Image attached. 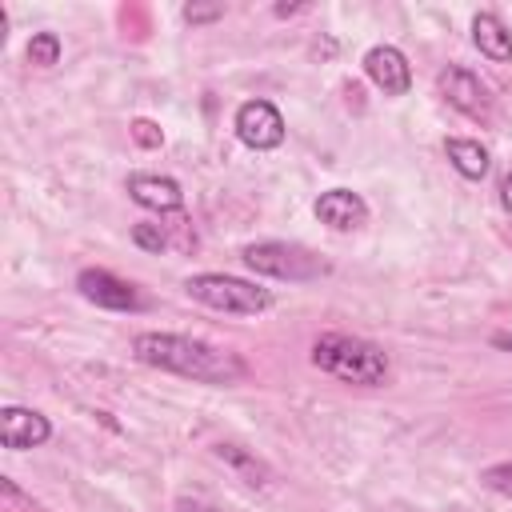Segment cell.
<instances>
[{
  "label": "cell",
  "mask_w": 512,
  "mask_h": 512,
  "mask_svg": "<svg viewBox=\"0 0 512 512\" xmlns=\"http://www.w3.org/2000/svg\"><path fill=\"white\" fill-rule=\"evenodd\" d=\"M28 60L40 64V68H52L60 60V36L56 32H36L28 40Z\"/></svg>",
  "instance_id": "obj_14"
},
{
  "label": "cell",
  "mask_w": 512,
  "mask_h": 512,
  "mask_svg": "<svg viewBox=\"0 0 512 512\" xmlns=\"http://www.w3.org/2000/svg\"><path fill=\"white\" fill-rule=\"evenodd\" d=\"M132 140L140 148H160L164 144V132L152 124V120H132Z\"/></svg>",
  "instance_id": "obj_18"
},
{
  "label": "cell",
  "mask_w": 512,
  "mask_h": 512,
  "mask_svg": "<svg viewBox=\"0 0 512 512\" xmlns=\"http://www.w3.org/2000/svg\"><path fill=\"white\" fill-rule=\"evenodd\" d=\"M48 436H52L48 416H40V412H32V408H20V404H8V408L0 412V444L12 448V452L40 448Z\"/></svg>",
  "instance_id": "obj_8"
},
{
  "label": "cell",
  "mask_w": 512,
  "mask_h": 512,
  "mask_svg": "<svg viewBox=\"0 0 512 512\" xmlns=\"http://www.w3.org/2000/svg\"><path fill=\"white\" fill-rule=\"evenodd\" d=\"M236 136L256 148V152H268V148H280L284 144V116L276 104L268 100H248L236 108Z\"/></svg>",
  "instance_id": "obj_5"
},
{
  "label": "cell",
  "mask_w": 512,
  "mask_h": 512,
  "mask_svg": "<svg viewBox=\"0 0 512 512\" xmlns=\"http://www.w3.org/2000/svg\"><path fill=\"white\" fill-rule=\"evenodd\" d=\"M440 92H444V100H448L456 112H464V116H472V120H488V116H492V96H488L484 80L472 76L468 68H448V72H440Z\"/></svg>",
  "instance_id": "obj_7"
},
{
  "label": "cell",
  "mask_w": 512,
  "mask_h": 512,
  "mask_svg": "<svg viewBox=\"0 0 512 512\" xmlns=\"http://www.w3.org/2000/svg\"><path fill=\"white\" fill-rule=\"evenodd\" d=\"M132 352L148 368L188 376L200 384H240L248 376V364L236 352H224L208 340L180 336V332H140L132 340Z\"/></svg>",
  "instance_id": "obj_1"
},
{
  "label": "cell",
  "mask_w": 512,
  "mask_h": 512,
  "mask_svg": "<svg viewBox=\"0 0 512 512\" xmlns=\"http://www.w3.org/2000/svg\"><path fill=\"white\" fill-rule=\"evenodd\" d=\"M312 364L344 384H384L388 376V356L384 348H376L372 340H360V336H348V332H324L316 344H312Z\"/></svg>",
  "instance_id": "obj_2"
},
{
  "label": "cell",
  "mask_w": 512,
  "mask_h": 512,
  "mask_svg": "<svg viewBox=\"0 0 512 512\" xmlns=\"http://www.w3.org/2000/svg\"><path fill=\"white\" fill-rule=\"evenodd\" d=\"M244 264L260 276L272 280H316L328 272V264L320 256H312L300 244H284V240H264V244H248L244 248Z\"/></svg>",
  "instance_id": "obj_4"
},
{
  "label": "cell",
  "mask_w": 512,
  "mask_h": 512,
  "mask_svg": "<svg viewBox=\"0 0 512 512\" xmlns=\"http://www.w3.org/2000/svg\"><path fill=\"white\" fill-rule=\"evenodd\" d=\"M216 456H220V460H228V464H236V468H244V472L252 476V484H260L256 476H268V468H264L260 460L244 456V452H240V448H232V444H220V448H216Z\"/></svg>",
  "instance_id": "obj_16"
},
{
  "label": "cell",
  "mask_w": 512,
  "mask_h": 512,
  "mask_svg": "<svg viewBox=\"0 0 512 512\" xmlns=\"http://www.w3.org/2000/svg\"><path fill=\"white\" fill-rule=\"evenodd\" d=\"M312 212H316V220L328 224L332 232H352V228H360V224L368 220V204H364L356 192H348V188H328V192H320V200L312 204Z\"/></svg>",
  "instance_id": "obj_10"
},
{
  "label": "cell",
  "mask_w": 512,
  "mask_h": 512,
  "mask_svg": "<svg viewBox=\"0 0 512 512\" xmlns=\"http://www.w3.org/2000/svg\"><path fill=\"white\" fill-rule=\"evenodd\" d=\"M472 44L496 60V64H508L512 60V32L504 28V20L496 12H476L472 16Z\"/></svg>",
  "instance_id": "obj_12"
},
{
  "label": "cell",
  "mask_w": 512,
  "mask_h": 512,
  "mask_svg": "<svg viewBox=\"0 0 512 512\" xmlns=\"http://www.w3.org/2000/svg\"><path fill=\"white\" fill-rule=\"evenodd\" d=\"M500 204H504V212L512 216V176H508V180L500 184Z\"/></svg>",
  "instance_id": "obj_20"
},
{
  "label": "cell",
  "mask_w": 512,
  "mask_h": 512,
  "mask_svg": "<svg viewBox=\"0 0 512 512\" xmlns=\"http://www.w3.org/2000/svg\"><path fill=\"white\" fill-rule=\"evenodd\" d=\"M492 344H496V348H508V352H512V332H496V336H492Z\"/></svg>",
  "instance_id": "obj_22"
},
{
  "label": "cell",
  "mask_w": 512,
  "mask_h": 512,
  "mask_svg": "<svg viewBox=\"0 0 512 512\" xmlns=\"http://www.w3.org/2000/svg\"><path fill=\"white\" fill-rule=\"evenodd\" d=\"M76 288H80V296H84L88 304L112 308V312H136V308L144 304L140 292H136V284L112 276L108 268H84V272L76 276Z\"/></svg>",
  "instance_id": "obj_6"
},
{
  "label": "cell",
  "mask_w": 512,
  "mask_h": 512,
  "mask_svg": "<svg viewBox=\"0 0 512 512\" xmlns=\"http://www.w3.org/2000/svg\"><path fill=\"white\" fill-rule=\"evenodd\" d=\"M188 296L216 308V312H232V316H256L272 304V292L252 284V280H240V276H224V272H200V276H188Z\"/></svg>",
  "instance_id": "obj_3"
},
{
  "label": "cell",
  "mask_w": 512,
  "mask_h": 512,
  "mask_svg": "<svg viewBox=\"0 0 512 512\" xmlns=\"http://www.w3.org/2000/svg\"><path fill=\"white\" fill-rule=\"evenodd\" d=\"M128 196L140 204V208H148V212H180V204H184V192H180V184L172 180V176H152V172H136V176H128Z\"/></svg>",
  "instance_id": "obj_11"
},
{
  "label": "cell",
  "mask_w": 512,
  "mask_h": 512,
  "mask_svg": "<svg viewBox=\"0 0 512 512\" xmlns=\"http://www.w3.org/2000/svg\"><path fill=\"white\" fill-rule=\"evenodd\" d=\"M216 16H224V8H220V4H212V8L188 4V8H184V20H192V24H200V20H216Z\"/></svg>",
  "instance_id": "obj_19"
},
{
  "label": "cell",
  "mask_w": 512,
  "mask_h": 512,
  "mask_svg": "<svg viewBox=\"0 0 512 512\" xmlns=\"http://www.w3.org/2000/svg\"><path fill=\"white\" fill-rule=\"evenodd\" d=\"M484 484H488L492 492H500V496L512 500V460H508V464H492V468L484 472Z\"/></svg>",
  "instance_id": "obj_17"
},
{
  "label": "cell",
  "mask_w": 512,
  "mask_h": 512,
  "mask_svg": "<svg viewBox=\"0 0 512 512\" xmlns=\"http://www.w3.org/2000/svg\"><path fill=\"white\" fill-rule=\"evenodd\" d=\"M180 508H184V512H216L212 504H200V500H180Z\"/></svg>",
  "instance_id": "obj_21"
},
{
  "label": "cell",
  "mask_w": 512,
  "mask_h": 512,
  "mask_svg": "<svg viewBox=\"0 0 512 512\" xmlns=\"http://www.w3.org/2000/svg\"><path fill=\"white\" fill-rule=\"evenodd\" d=\"M364 72H368V80H372L384 96H404V92L412 88L408 60H404V52L392 48V44H376V48H368V56H364Z\"/></svg>",
  "instance_id": "obj_9"
},
{
  "label": "cell",
  "mask_w": 512,
  "mask_h": 512,
  "mask_svg": "<svg viewBox=\"0 0 512 512\" xmlns=\"http://www.w3.org/2000/svg\"><path fill=\"white\" fill-rule=\"evenodd\" d=\"M444 152H448L452 168H456L464 180H484V176H488V164H492V156H488V148H484L480 140H464V136H452V140L444 144Z\"/></svg>",
  "instance_id": "obj_13"
},
{
  "label": "cell",
  "mask_w": 512,
  "mask_h": 512,
  "mask_svg": "<svg viewBox=\"0 0 512 512\" xmlns=\"http://www.w3.org/2000/svg\"><path fill=\"white\" fill-rule=\"evenodd\" d=\"M132 240H136L140 248H148V252L168 248V232H164V224H160V220H140V224L132 228Z\"/></svg>",
  "instance_id": "obj_15"
}]
</instances>
